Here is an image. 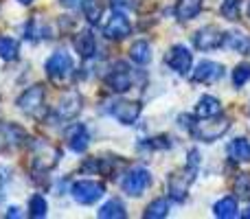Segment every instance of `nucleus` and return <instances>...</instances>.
Masks as SVG:
<instances>
[{"label": "nucleus", "instance_id": "obj_1", "mask_svg": "<svg viewBox=\"0 0 250 219\" xmlns=\"http://www.w3.org/2000/svg\"><path fill=\"white\" fill-rule=\"evenodd\" d=\"M198 149H191L189 151V162L185 164V169L178 173H173L171 178L167 180V191H169V198L176 199V202H182L187 198V189L189 184L193 182L195 173H198Z\"/></svg>", "mask_w": 250, "mask_h": 219}, {"label": "nucleus", "instance_id": "obj_2", "mask_svg": "<svg viewBox=\"0 0 250 219\" xmlns=\"http://www.w3.org/2000/svg\"><path fill=\"white\" fill-rule=\"evenodd\" d=\"M229 129H230V120L226 119V116L217 114V116H211V119H202V123H195L191 134L202 142H215V140H220Z\"/></svg>", "mask_w": 250, "mask_h": 219}, {"label": "nucleus", "instance_id": "obj_3", "mask_svg": "<svg viewBox=\"0 0 250 219\" xmlns=\"http://www.w3.org/2000/svg\"><path fill=\"white\" fill-rule=\"evenodd\" d=\"M44 101H46V90H44V86H31L18 97V108L29 116L42 119V110L46 108Z\"/></svg>", "mask_w": 250, "mask_h": 219}, {"label": "nucleus", "instance_id": "obj_4", "mask_svg": "<svg viewBox=\"0 0 250 219\" xmlns=\"http://www.w3.org/2000/svg\"><path fill=\"white\" fill-rule=\"evenodd\" d=\"M70 195L77 204H83V206H90V204L99 202L105 195V186L101 182L95 180H79L70 186Z\"/></svg>", "mask_w": 250, "mask_h": 219}, {"label": "nucleus", "instance_id": "obj_5", "mask_svg": "<svg viewBox=\"0 0 250 219\" xmlns=\"http://www.w3.org/2000/svg\"><path fill=\"white\" fill-rule=\"evenodd\" d=\"M44 70L46 75L53 79L55 83H62L73 75V57L64 51H55L44 64Z\"/></svg>", "mask_w": 250, "mask_h": 219}, {"label": "nucleus", "instance_id": "obj_6", "mask_svg": "<svg viewBox=\"0 0 250 219\" xmlns=\"http://www.w3.org/2000/svg\"><path fill=\"white\" fill-rule=\"evenodd\" d=\"M149 184H151V173L147 171L145 167H134L132 171H127V176L123 178L121 189L129 198H141Z\"/></svg>", "mask_w": 250, "mask_h": 219}, {"label": "nucleus", "instance_id": "obj_7", "mask_svg": "<svg viewBox=\"0 0 250 219\" xmlns=\"http://www.w3.org/2000/svg\"><path fill=\"white\" fill-rule=\"evenodd\" d=\"M132 83H134L132 70H129L127 64H123V61L114 64L112 70L105 75V86H108L112 92H117V95H123V92L132 90Z\"/></svg>", "mask_w": 250, "mask_h": 219}, {"label": "nucleus", "instance_id": "obj_8", "mask_svg": "<svg viewBox=\"0 0 250 219\" xmlns=\"http://www.w3.org/2000/svg\"><path fill=\"white\" fill-rule=\"evenodd\" d=\"M165 61H167L169 68L176 70L178 75H189L191 64H193V53H191L185 44H173V46L169 48Z\"/></svg>", "mask_w": 250, "mask_h": 219}, {"label": "nucleus", "instance_id": "obj_9", "mask_svg": "<svg viewBox=\"0 0 250 219\" xmlns=\"http://www.w3.org/2000/svg\"><path fill=\"white\" fill-rule=\"evenodd\" d=\"M224 35L217 26L208 24V26H202L200 31H195L193 35V46L198 51H217L220 46H224Z\"/></svg>", "mask_w": 250, "mask_h": 219}, {"label": "nucleus", "instance_id": "obj_10", "mask_svg": "<svg viewBox=\"0 0 250 219\" xmlns=\"http://www.w3.org/2000/svg\"><path fill=\"white\" fill-rule=\"evenodd\" d=\"M108 110L121 125H134L138 120V116H141V103H138V101L117 99L110 103Z\"/></svg>", "mask_w": 250, "mask_h": 219}, {"label": "nucleus", "instance_id": "obj_11", "mask_svg": "<svg viewBox=\"0 0 250 219\" xmlns=\"http://www.w3.org/2000/svg\"><path fill=\"white\" fill-rule=\"evenodd\" d=\"M129 33H132V22L127 20V16H125L123 11L114 9L112 18H110L104 26V35L108 40H125Z\"/></svg>", "mask_w": 250, "mask_h": 219}, {"label": "nucleus", "instance_id": "obj_12", "mask_svg": "<svg viewBox=\"0 0 250 219\" xmlns=\"http://www.w3.org/2000/svg\"><path fill=\"white\" fill-rule=\"evenodd\" d=\"M222 77H224V66L217 64V61H208V60L200 61L195 66V70L191 73V79L195 83H215Z\"/></svg>", "mask_w": 250, "mask_h": 219}, {"label": "nucleus", "instance_id": "obj_13", "mask_svg": "<svg viewBox=\"0 0 250 219\" xmlns=\"http://www.w3.org/2000/svg\"><path fill=\"white\" fill-rule=\"evenodd\" d=\"M66 145L75 154H83L88 149V145H90V134H88L86 125H82V123L70 125L66 129Z\"/></svg>", "mask_w": 250, "mask_h": 219}, {"label": "nucleus", "instance_id": "obj_14", "mask_svg": "<svg viewBox=\"0 0 250 219\" xmlns=\"http://www.w3.org/2000/svg\"><path fill=\"white\" fill-rule=\"evenodd\" d=\"M79 110H82V95L70 90V92H66L64 99H62L60 105L55 108V119L57 120H70L79 114Z\"/></svg>", "mask_w": 250, "mask_h": 219}, {"label": "nucleus", "instance_id": "obj_15", "mask_svg": "<svg viewBox=\"0 0 250 219\" xmlns=\"http://www.w3.org/2000/svg\"><path fill=\"white\" fill-rule=\"evenodd\" d=\"M75 51L79 53L82 60H92L95 53H97L95 35H92L90 31H82V33H77V38H75Z\"/></svg>", "mask_w": 250, "mask_h": 219}, {"label": "nucleus", "instance_id": "obj_16", "mask_svg": "<svg viewBox=\"0 0 250 219\" xmlns=\"http://www.w3.org/2000/svg\"><path fill=\"white\" fill-rule=\"evenodd\" d=\"M217 114H222L220 99H215V97H211V95L200 97L198 105H195V116H198V119H211V116H217Z\"/></svg>", "mask_w": 250, "mask_h": 219}, {"label": "nucleus", "instance_id": "obj_17", "mask_svg": "<svg viewBox=\"0 0 250 219\" xmlns=\"http://www.w3.org/2000/svg\"><path fill=\"white\" fill-rule=\"evenodd\" d=\"M204 0H178L176 2V18L180 22H189L202 11Z\"/></svg>", "mask_w": 250, "mask_h": 219}, {"label": "nucleus", "instance_id": "obj_18", "mask_svg": "<svg viewBox=\"0 0 250 219\" xmlns=\"http://www.w3.org/2000/svg\"><path fill=\"white\" fill-rule=\"evenodd\" d=\"M129 60L138 66H145L151 61V46L147 40H136V42L129 46Z\"/></svg>", "mask_w": 250, "mask_h": 219}, {"label": "nucleus", "instance_id": "obj_19", "mask_svg": "<svg viewBox=\"0 0 250 219\" xmlns=\"http://www.w3.org/2000/svg\"><path fill=\"white\" fill-rule=\"evenodd\" d=\"M229 158L235 162H250V140L248 138H235L229 145Z\"/></svg>", "mask_w": 250, "mask_h": 219}, {"label": "nucleus", "instance_id": "obj_20", "mask_svg": "<svg viewBox=\"0 0 250 219\" xmlns=\"http://www.w3.org/2000/svg\"><path fill=\"white\" fill-rule=\"evenodd\" d=\"M224 46H229L233 53H248L250 51V38L239 31H230L224 35Z\"/></svg>", "mask_w": 250, "mask_h": 219}, {"label": "nucleus", "instance_id": "obj_21", "mask_svg": "<svg viewBox=\"0 0 250 219\" xmlns=\"http://www.w3.org/2000/svg\"><path fill=\"white\" fill-rule=\"evenodd\" d=\"M213 215L220 219H233L239 215V206L235 198H222L220 202L213 206Z\"/></svg>", "mask_w": 250, "mask_h": 219}, {"label": "nucleus", "instance_id": "obj_22", "mask_svg": "<svg viewBox=\"0 0 250 219\" xmlns=\"http://www.w3.org/2000/svg\"><path fill=\"white\" fill-rule=\"evenodd\" d=\"M97 215H99L101 219H125L127 217V213H125V206L121 199H110V202H105L104 206L97 211Z\"/></svg>", "mask_w": 250, "mask_h": 219}, {"label": "nucleus", "instance_id": "obj_23", "mask_svg": "<svg viewBox=\"0 0 250 219\" xmlns=\"http://www.w3.org/2000/svg\"><path fill=\"white\" fill-rule=\"evenodd\" d=\"M18 53H20L18 40L9 38V35H0V60L13 61V60H18Z\"/></svg>", "mask_w": 250, "mask_h": 219}, {"label": "nucleus", "instance_id": "obj_24", "mask_svg": "<svg viewBox=\"0 0 250 219\" xmlns=\"http://www.w3.org/2000/svg\"><path fill=\"white\" fill-rule=\"evenodd\" d=\"M167 215H169V199L167 198L154 199L151 204H147L145 213H143V217H145V219H163Z\"/></svg>", "mask_w": 250, "mask_h": 219}, {"label": "nucleus", "instance_id": "obj_25", "mask_svg": "<svg viewBox=\"0 0 250 219\" xmlns=\"http://www.w3.org/2000/svg\"><path fill=\"white\" fill-rule=\"evenodd\" d=\"M29 215L33 219H42V217L48 215V202H46L44 195L35 193L33 198L29 199Z\"/></svg>", "mask_w": 250, "mask_h": 219}, {"label": "nucleus", "instance_id": "obj_26", "mask_svg": "<svg viewBox=\"0 0 250 219\" xmlns=\"http://www.w3.org/2000/svg\"><path fill=\"white\" fill-rule=\"evenodd\" d=\"M220 13L230 22L239 20V13H242V0H222L220 4Z\"/></svg>", "mask_w": 250, "mask_h": 219}, {"label": "nucleus", "instance_id": "obj_27", "mask_svg": "<svg viewBox=\"0 0 250 219\" xmlns=\"http://www.w3.org/2000/svg\"><path fill=\"white\" fill-rule=\"evenodd\" d=\"M235 195L244 202H250V173H239L235 178Z\"/></svg>", "mask_w": 250, "mask_h": 219}, {"label": "nucleus", "instance_id": "obj_28", "mask_svg": "<svg viewBox=\"0 0 250 219\" xmlns=\"http://www.w3.org/2000/svg\"><path fill=\"white\" fill-rule=\"evenodd\" d=\"M83 16L88 18V22L90 24H97L99 22V18H101V4H99V0H88L86 4H83Z\"/></svg>", "mask_w": 250, "mask_h": 219}, {"label": "nucleus", "instance_id": "obj_29", "mask_svg": "<svg viewBox=\"0 0 250 219\" xmlns=\"http://www.w3.org/2000/svg\"><path fill=\"white\" fill-rule=\"evenodd\" d=\"M248 79H250V64H239L237 68L233 70V83L237 88H242Z\"/></svg>", "mask_w": 250, "mask_h": 219}, {"label": "nucleus", "instance_id": "obj_30", "mask_svg": "<svg viewBox=\"0 0 250 219\" xmlns=\"http://www.w3.org/2000/svg\"><path fill=\"white\" fill-rule=\"evenodd\" d=\"M110 7L117 9V11H127L134 7V2L132 0H110Z\"/></svg>", "mask_w": 250, "mask_h": 219}, {"label": "nucleus", "instance_id": "obj_31", "mask_svg": "<svg viewBox=\"0 0 250 219\" xmlns=\"http://www.w3.org/2000/svg\"><path fill=\"white\" fill-rule=\"evenodd\" d=\"M178 120H180V125H182V127H187L189 132L195 127V119H193V116H189V114H180V116H178Z\"/></svg>", "mask_w": 250, "mask_h": 219}, {"label": "nucleus", "instance_id": "obj_32", "mask_svg": "<svg viewBox=\"0 0 250 219\" xmlns=\"http://www.w3.org/2000/svg\"><path fill=\"white\" fill-rule=\"evenodd\" d=\"M62 7L66 9H83V4L88 2V0H60Z\"/></svg>", "mask_w": 250, "mask_h": 219}, {"label": "nucleus", "instance_id": "obj_33", "mask_svg": "<svg viewBox=\"0 0 250 219\" xmlns=\"http://www.w3.org/2000/svg\"><path fill=\"white\" fill-rule=\"evenodd\" d=\"M4 215H7V217H20V208H18V206H11L7 213H4Z\"/></svg>", "mask_w": 250, "mask_h": 219}, {"label": "nucleus", "instance_id": "obj_34", "mask_svg": "<svg viewBox=\"0 0 250 219\" xmlns=\"http://www.w3.org/2000/svg\"><path fill=\"white\" fill-rule=\"evenodd\" d=\"M18 2H20V4H33L35 0H18Z\"/></svg>", "mask_w": 250, "mask_h": 219}, {"label": "nucleus", "instance_id": "obj_35", "mask_svg": "<svg viewBox=\"0 0 250 219\" xmlns=\"http://www.w3.org/2000/svg\"><path fill=\"white\" fill-rule=\"evenodd\" d=\"M244 217H246V219H250V208H248L246 213H244Z\"/></svg>", "mask_w": 250, "mask_h": 219}]
</instances>
